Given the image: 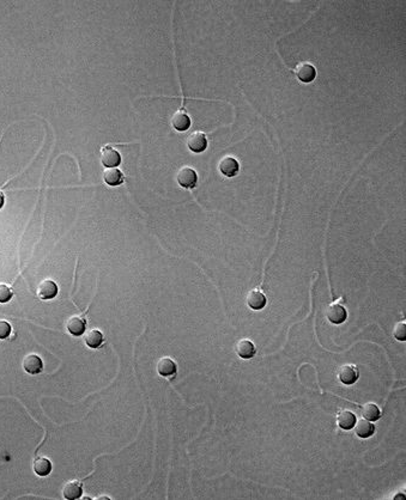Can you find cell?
Instances as JSON below:
<instances>
[{"mask_svg": "<svg viewBox=\"0 0 406 500\" xmlns=\"http://www.w3.org/2000/svg\"><path fill=\"white\" fill-rule=\"evenodd\" d=\"M337 423L343 430H351L355 426L356 415L351 411H342L337 417Z\"/></svg>", "mask_w": 406, "mask_h": 500, "instance_id": "cell-18", "label": "cell"}, {"mask_svg": "<svg viewBox=\"0 0 406 500\" xmlns=\"http://www.w3.org/2000/svg\"><path fill=\"white\" fill-rule=\"evenodd\" d=\"M236 353L240 358L244 359H250L253 358L254 354H256V346L250 340L248 339H242L236 344Z\"/></svg>", "mask_w": 406, "mask_h": 500, "instance_id": "cell-12", "label": "cell"}, {"mask_svg": "<svg viewBox=\"0 0 406 500\" xmlns=\"http://www.w3.org/2000/svg\"><path fill=\"white\" fill-rule=\"evenodd\" d=\"M393 336L396 339L400 341H405L406 339V322L405 321H400L394 326L393 328Z\"/></svg>", "mask_w": 406, "mask_h": 500, "instance_id": "cell-22", "label": "cell"}, {"mask_svg": "<svg viewBox=\"0 0 406 500\" xmlns=\"http://www.w3.org/2000/svg\"><path fill=\"white\" fill-rule=\"evenodd\" d=\"M2 205H4V194L0 192V208L2 207Z\"/></svg>", "mask_w": 406, "mask_h": 500, "instance_id": "cell-25", "label": "cell"}, {"mask_svg": "<svg viewBox=\"0 0 406 500\" xmlns=\"http://www.w3.org/2000/svg\"><path fill=\"white\" fill-rule=\"evenodd\" d=\"M12 298V291L8 285L0 284V303H6Z\"/></svg>", "mask_w": 406, "mask_h": 500, "instance_id": "cell-23", "label": "cell"}, {"mask_svg": "<svg viewBox=\"0 0 406 500\" xmlns=\"http://www.w3.org/2000/svg\"><path fill=\"white\" fill-rule=\"evenodd\" d=\"M362 414L366 420H370V421L378 420V418L381 417L380 409H378V406L374 405V404H366L364 406H363Z\"/></svg>", "mask_w": 406, "mask_h": 500, "instance_id": "cell-21", "label": "cell"}, {"mask_svg": "<svg viewBox=\"0 0 406 500\" xmlns=\"http://www.w3.org/2000/svg\"><path fill=\"white\" fill-rule=\"evenodd\" d=\"M172 126L174 127L176 131H180V132L187 131V129L190 128V119L188 115H187L186 111L184 110V109H178L176 113L172 115Z\"/></svg>", "mask_w": 406, "mask_h": 500, "instance_id": "cell-11", "label": "cell"}, {"mask_svg": "<svg viewBox=\"0 0 406 500\" xmlns=\"http://www.w3.org/2000/svg\"><path fill=\"white\" fill-rule=\"evenodd\" d=\"M266 296L259 289L252 290L247 295V305L253 310H262L266 305Z\"/></svg>", "mask_w": 406, "mask_h": 500, "instance_id": "cell-10", "label": "cell"}, {"mask_svg": "<svg viewBox=\"0 0 406 500\" xmlns=\"http://www.w3.org/2000/svg\"><path fill=\"white\" fill-rule=\"evenodd\" d=\"M44 364L38 354H28L23 360V369L30 375H38L42 371Z\"/></svg>", "mask_w": 406, "mask_h": 500, "instance_id": "cell-9", "label": "cell"}, {"mask_svg": "<svg viewBox=\"0 0 406 500\" xmlns=\"http://www.w3.org/2000/svg\"><path fill=\"white\" fill-rule=\"evenodd\" d=\"M66 327H68V330L72 335L80 336L86 330V320L82 316H72L70 317Z\"/></svg>", "mask_w": 406, "mask_h": 500, "instance_id": "cell-15", "label": "cell"}, {"mask_svg": "<svg viewBox=\"0 0 406 500\" xmlns=\"http://www.w3.org/2000/svg\"><path fill=\"white\" fill-rule=\"evenodd\" d=\"M196 180H198L196 172L193 170L192 168H190V166H182V168L178 171L176 181L182 188H187V189L194 188L196 184Z\"/></svg>", "mask_w": 406, "mask_h": 500, "instance_id": "cell-1", "label": "cell"}, {"mask_svg": "<svg viewBox=\"0 0 406 500\" xmlns=\"http://www.w3.org/2000/svg\"><path fill=\"white\" fill-rule=\"evenodd\" d=\"M218 169L222 172L224 176L226 177H234L240 171V164L234 157L226 156L218 163Z\"/></svg>", "mask_w": 406, "mask_h": 500, "instance_id": "cell-2", "label": "cell"}, {"mask_svg": "<svg viewBox=\"0 0 406 500\" xmlns=\"http://www.w3.org/2000/svg\"><path fill=\"white\" fill-rule=\"evenodd\" d=\"M32 469L38 477H47L52 471V463L46 457H38L32 463Z\"/></svg>", "mask_w": 406, "mask_h": 500, "instance_id": "cell-19", "label": "cell"}, {"mask_svg": "<svg viewBox=\"0 0 406 500\" xmlns=\"http://www.w3.org/2000/svg\"><path fill=\"white\" fill-rule=\"evenodd\" d=\"M84 341H86V346L90 348H98L103 342V335L98 329L89 330L84 336Z\"/></svg>", "mask_w": 406, "mask_h": 500, "instance_id": "cell-20", "label": "cell"}, {"mask_svg": "<svg viewBox=\"0 0 406 500\" xmlns=\"http://www.w3.org/2000/svg\"><path fill=\"white\" fill-rule=\"evenodd\" d=\"M338 377L342 383L346 384V386H350V384L355 383L357 378H358V370H357L355 365L345 364V365L340 366V369H339Z\"/></svg>", "mask_w": 406, "mask_h": 500, "instance_id": "cell-6", "label": "cell"}, {"mask_svg": "<svg viewBox=\"0 0 406 500\" xmlns=\"http://www.w3.org/2000/svg\"><path fill=\"white\" fill-rule=\"evenodd\" d=\"M10 334H11L10 323L6 322L4 320H0V339L8 338Z\"/></svg>", "mask_w": 406, "mask_h": 500, "instance_id": "cell-24", "label": "cell"}, {"mask_svg": "<svg viewBox=\"0 0 406 500\" xmlns=\"http://www.w3.org/2000/svg\"><path fill=\"white\" fill-rule=\"evenodd\" d=\"M82 492H83V491H82V484L77 480H72L68 481V483L64 486L62 496L65 499L76 500L80 498Z\"/></svg>", "mask_w": 406, "mask_h": 500, "instance_id": "cell-13", "label": "cell"}, {"mask_svg": "<svg viewBox=\"0 0 406 500\" xmlns=\"http://www.w3.org/2000/svg\"><path fill=\"white\" fill-rule=\"evenodd\" d=\"M101 162L102 164L107 168H114V166L119 165L121 162V156L118 151H115L113 147L106 146L101 151Z\"/></svg>", "mask_w": 406, "mask_h": 500, "instance_id": "cell-7", "label": "cell"}, {"mask_svg": "<svg viewBox=\"0 0 406 500\" xmlns=\"http://www.w3.org/2000/svg\"><path fill=\"white\" fill-rule=\"evenodd\" d=\"M326 316L330 322L334 324H340L346 320V310L343 305L338 303H332L326 308Z\"/></svg>", "mask_w": 406, "mask_h": 500, "instance_id": "cell-4", "label": "cell"}, {"mask_svg": "<svg viewBox=\"0 0 406 500\" xmlns=\"http://www.w3.org/2000/svg\"><path fill=\"white\" fill-rule=\"evenodd\" d=\"M103 180L108 186H119L124 182V175L118 169L108 168L103 172Z\"/></svg>", "mask_w": 406, "mask_h": 500, "instance_id": "cell-16", "label": "cell"}, {"mask_svg": "<svg viewBox=\"0 0 406 500\" xmlns=\"http://www.w3.org/2000/svg\"><path fill=\"white\" fill-rule=\"evenodd\" d=\"M294 72H295L298 79L301 80L302 83H310L316 77V69L313 65L308 62L298 63V67L294 69Z\"/></svg>", "mask_w": 406, "mask_h": 500, "instance_id": "cell-3", "label": "cell"}, {"mask_svg": "<svg viewBox=\"0 0 406 500\" xmlns=\"http://www.w3.org/2000/svg\"><path fill=\"white\" fill-rule=\"evenodd\" d=\"M58 295V286L53 280L46 279L38 286V297L41 299H52Z\"/></svg>", "mask_w": 406, "mask_h": 500, "instance_id": "cell-8", "label": "cell"}, {"mask_svg": "<svg viewBox=\"0 0 406 500\" xmlns=\"http://www.w3.org/2000/svg\"><path fill=\"white\" fill-rule=\"evenodd\" d=\"M187 146L190 151L196 153H200L202 151H205L206 146H208V140H206V136L202 132H193L192 134L188 136L187 139Z\"/></svg>", "mask_w": 406, "mask_h": 500, "instance_id": "cell-5", "label": "cell"}, {"mask_svg": "<svg viewBox=\"0 0 406 500\" xmlns=\"http://www.w3.org/2000/svg\"><path fill=\"white\" fill-rule=\"evenodd\" d=\"M157 372L163 377H169V376L175 375L176 372V364L168 357H163L157 363Z\"/></svg>", "mask_w": 406, "mask_h": 500, "instance_id": "cell-14", "label": "cell"}, {"mask_svg": "<svg viewBox=\"0 0 406 500\" xmlns=\"http://www.w3.org/2000/svg\"><path fill=\"white\" fill-rule=\"evenodd\" d=\"M355 432L356 435L360 438H368L370 437L372 433L375 432V427L369 420L366 419H360L357 423H355Z\"/></svg>", "mask_w": 406, "mask_h": 500, "instance_id": "cell-17", "label": "cell"}]
</instances>
